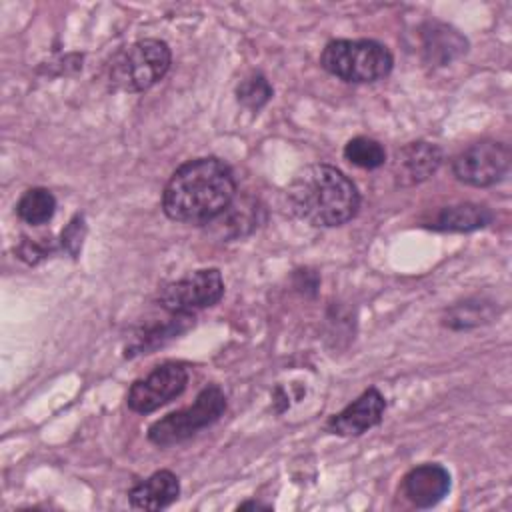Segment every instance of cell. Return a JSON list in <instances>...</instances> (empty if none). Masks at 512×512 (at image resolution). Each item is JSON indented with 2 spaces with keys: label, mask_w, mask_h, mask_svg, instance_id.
<instances>
[{
  "label": "cell",
  "mask_w": 512,
  "mask_h": 512,
  "mask_svg": "<svg viewBox=\"0 0 512 512\" xmlns=\"http://www.w3.org/2000/svg\"><path fill=\"white\" fill-rule=\"evenodd\" d=\"M236 178L232 168L214 156L180 164L162 192L164 214L182 224H208L232 204Z\"/></svg>",
  "instance_id": "1"
},
{
  "label": "cell",
  "mask_w": 512,
  "mask_h": 512,
  "mask_svg": "<svg viewBox=\"0 0 512 512\" xmlns=\"http://www.w3.org/2000/svg\"><path fill=\"white\" fill-rule=\"evenodd\" d=\"M286 196L294 216L316 228L342 226L360 208L356 184L330 164H308L298 170Z\"/></svg>",
  "instance_id": "2"
},
{
  "label": "cell",
  "mask_w": 512,
  "mask_h": 512,
  "mask_svg": "<svg viewBox=\"0 0 512 512\" xmlns=\"http://www.w3.org/2000/svg\"><path fill=\"white\" fill-rule=\"evenodd\" d=\"M320 64L326 72L344 82L370 84L390 74L394 56L388 46L376 40L338 38L324 46Z\"/></svg>",
  "instance_id": "3"
},
{
  "label": "cell",
  "mask_w": 512,
  "mask_h": 512,
  "mask_svg": "<svg viewBox=\"0 0 512 512\" xmlns=\"http://www.w3.org/2000/svg\"><path fill=\"white\" fill-rule=\"evenodd\" d=\"M170 62L172 52L164 40L142 38L112 58L108 82L120 92H144L166 76Z\"/></svg>",
  "instance_id": "4"
},
{
  "label": "cell",
  "mask_w": 512,
  "mask_h": 512,
  "mask_svg": "<svg viewBox=\"0 0 512 512\" xmlns=\"http://www.w3.org/2000/svg\"><path fill=\"white\" fill-rule=\"evenodd\" d=\"M226 410V394L220 386L208 384L190 406L166 414L148 428V440L156 446H172L188 440L202 428L214 424Z\"/></svg>",
  "instance_id": "5"
},
{
  "label": "cell",
  "mask_w": 512,
  "mask_h": 512,
  "mask_svg": "<svg viewBox=\"0 0 512 512\" xmlns=\"http://www.w3.org/2000/svg\"><path fill=\"white\" fill-rule=\"evenodd\" d=\"M224 296V280L218 268H202L164 284L158 306L170 314H194L210 308Z\"/></svg>",
  "instance_id": "6"
},
{
  "label": "cell",
  "mask_w": 512,
  "mask_h": 512,
  "mask_svg": "<svg viewBox=\"0 0 512 512\" xmlns=\"http://www.w3.org/2000/svg\"><path fill=\"white\" fill-rule=\"evenodd\" d=\"M510 160L512 154L504 142L480 140L454 156L452 174L468 186L488 188L506 176Z\"/></svg>",
  "instance_id": "7"
},
{
  "label": "cell",
  "mask_w": 512,
  "mask_h": 512,
  "mask_svg": "<svg viewBox=\"0 0 512 512\" xmlns=\"http://www.w3.org/2000/svg\"><path fill=\"white\" fill-rule=\"evenodd\" d=\"M188 384V370L180 362H162L144 378H138L126 396V404L132 412L150 414L168 404L184 392Z\"/></svg>",
  "instance_id": "8"
},
{
  "label": "cell",
  "mask_w": 512,
  "mask_h": 512,
  "mask_svg": "<svg viewBox=\"0 0 512 512\" xmlns=\"http://www.w3.org/2000/svg\"><path fill=\"white\" fill-rule=\"evenodd\" d=\"M386 410V400L376 388L364 390L344 410L330 416L326 428L338 436H360L380 424Z\"/></svg>",
  "instance_id": "9"
},
{
  "label": "cell",
  "mask_w": 512,
  "mask_h": 512,
  "mask_svg": "<svg viewBox=\"0 0 512 512\" xmlns=\"http://www.w3.org/2000/svg\"><path fill=\"white\" fill-rule=\"evenodd\" d=\"M442 164V150L436 144L416 140L396 150L392 172L400 186H414L428 180Z\"/></svg>",
  "instance_id": "10"
},
{
  "label": "cell",
  "mask_w": 512,
  "mask_h": 512,
  "mask_svg": "<svg viewBox=\"0 0 512 512\" xmlns=\"http://www.w3.org/2000/svg\"><path fill=\"white\" fill-rule=\"evenodd\" d=\"M450 490V474L440 464H420L404 476V494L418 508L438 504Z\"/></svg>",
  "instance_id": "11"
},
{
  "label": "cell",
  "mask_w": 512,
  "mask_h": 512,
  "mask_svg": "<svg viewBox=\"0 0 512 512\" xmlns=\"http://www.w3.org/2000/svg\"><path fill=\"white\" fill-rule=\"evenodd\" d=\"M180 496V482L178 476L170 470H158L150 474L146 480L138 482L130 494L128 500L132 508L140 510H162L170 506Z\"/></svg>",
  "instance_id": "12"
},
{
  "label": "cell",
  "mask_w": 512,
  "mask_h": 512,
  "mask_svg": "<svg viewBox=\"0 0 512 512\" xmlns=\"http://www.w3.org/2000/svg\"><path fill=\"white\" fill-rule=\"evenodd\" d=\"M466 38L460 36L454 28L440 24V22H430L422 28V48L424 56L432 64H448L460 54L466 52Z\"/></svg>",
  "instance_id": "13"
},
{
  "label": "cell",
  "mask_w": 512,
  "mask_h": 512,
  "mask_svg": "<svg viewBox=\"0 0 512 512\" xmlns=\"http://www.w3.org/2000/svg\"><path fill=\"white\" fill-rule=\"evenodd\" d=\"M492 222V212L474 202H460L446 206L438 212L432 228L444 230V232H472L478 228H484Z\"/></svg>",
  "instance_id": "14"
},
{
  "label": "cell",
  "mask_w": 512,
  "mask_h": 512,
  "mask_svg": "<svg viewBox=\"0 0 512 512\" xmlns=\"http://www.w3.org/2000/svg\"><path fill=\"white\" fill-rule=\"evenodd\" d=\"M56 212V198L48 188H30L26 190L18 204H16V214L22 222L40 226L46 224Z\"/></svg>",
  "instance_id": "15"
},
{
  "label": "cell",
  "mask_w": 512,
  "mask_h": 512,
  "mask_svg": "<svg viewBox=\"0 0 512 512\" xmlns=\"http://www.w3.org/2000/svg\"><path fill=\"white\" fill-rule=\"evenodd\" d=\"M494 318V304L488 300H464L460 304H454L446 316L444 324L452 330H466L480 324H486Z\"/></svg>",
  "instance_id": "16"
},
{
  "label": "cell",
  "mask_w": 512,
  "mask_h": 512,
  "mask_svg": "<svg viewBox=\"0 0 512 512\" xmlns=\"http://www.w3.org/2000/svg\"><path fill=\"white\" fill-rule=\"evenodd\" d=\"M344 158L348 162H352L358 168H366V170H374L380 168L386 162V150L384 146L374 140V138H366V136H356L352 140L346 142L344 146Z\"/></svg>",
  "instance_id": "17"
},
{
  "label": "cell",
  "mask_w": 512,
  "mask_h": 512,
  "mask_svg": "<svg viewBox=\"0 0 512 512\" xmlns=\"http://www.w3.org/2000/svg\"><path fill=\"white\" fill-rule=\"evenodd\" d=\"M236 98L248 110L258 112L272 98V86L262 74H252L238 84Z\"/></svg>",
  "instance_id": "18"
},
{
  "label": "cell",
  "mask_w": 512,
  "mask_h": 512,
  "mask_svg": "<svg viewBox=\"0 0 512 512\" xmlns=\"http://www.w3.org/2000/svg\"><path fill=\"white\" fill-rule=\"evenodd\" d=\"M84 232H86V226H84V218H82V216H74V218L70 220V224L66 226V230L62 232V246H64L72 256H76V254L80 252Z\"/></svg>",
  "instance_id": "19"
},
{
  "label": "cell",
  "mask_w": 512,
  "mask_h": 512,
  "mask_svg": "<svg viewBox=\"0 0 512 512\" xmlns=\"http://www.w3.org/2000/svg\"><path fill=\"white\" fill-rule=\"evenodd\" d=\"M248 508H252V510H270V506L260 504V502H244V504L238 506V510H248Z\"/></svg>",
  "instance_id": "20"
}]
</instances>
